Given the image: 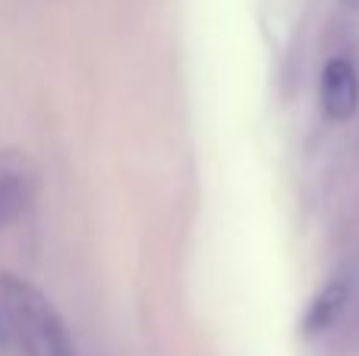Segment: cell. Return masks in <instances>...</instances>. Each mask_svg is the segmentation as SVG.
I'll return each mask as SVG.
<instances>
[{
    "label": "cell",
    "mask_w": 359,
    "mask_h": 356,
    "mask_svg": "<svg viewBox=\"0 0 359 356\" xmlns=\"http://www.w3.org/2000/svg\"><path fill=\"white\" fill-rule=\"evenodd\" d=\"M318 101L331 120L344 123L359 111V69L350 57H331L322 69Z\"/></svg>",
    "instance_id": "3957f363"
},
{
    "label": "cell",
    "mask_w": 359,
    "mask_h": 356,
    "mask_svg": "<svg viewBox=\"0 0 359 356\" xmlns=\"http://www.w3.org/2000/svg\"><path fill=\"white\" fill-rule=\"evenodd\" d=\"M0 303L13 347L25 356H79L63 315L32 281L0 271Z\"/></svg>",
    "instance_id": "6da1fadb"
},
{
    "label": "cell",
    "mask_w": 359,
    "mask_h": 356,
    "mask_svg": "<svg viewBox=\"0 0 359 356\" xmlns=\"http://www.w3.org/2000/svg\"><path fill=\"white\" fill-rule=\"evenodd\" d=\"M38 193V170L29 155L16 149L0 151V231L22 218Z\"/></svg>",
    "instance_id": "7a4b0ae2"
},
{
    "label": "cell",
    "mask_w": 359,
    "mask_h": 356,
    "mask_svg": "<svg viewBox=\"0 0 359 356\" xmlns=\"http://www.w3.org/2000/svg\"><path fill=\"white\" fill-rule=\"evenodd\" d=\"M13 347L10 341V325H6V313H4V303H0V353H6Z\"/></svg>",
    "instance_id": "5b68a950"
},
{
    "label": "cell",
    "mask_w": 359,
    "mask_h": 356,
    "mask_svg": "<svg viewBox=\"0 0 359 356\" xmlns=\"http://www.w3.org/2000/svg\"><path fill=\"white\" fill-rule=\"evenodd\" d=\"M353 4H356V6H359V0H353Z\"/></svg>",
    "instance_id": "8992f818"
},
{
    "label": "cell",
    "mask_w": 359,
    "mask_h": 356,
    "mask_svg": "<svg viewBox=\"0 0 359 356\" xmlns=\"http://www.w3.org/2000/svg\"><path fill=\"white\" fill-rule=\"evenodd\" d=\"M347 303H350V284L344 281V278H331V281L309 300V306H306L303 322H299L303 334L306 338H318V334L331 331V328L341 322Z\"/></svg>",
    "instance_id": "277c9868"
}]
</instances>
